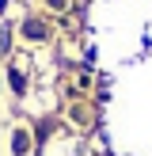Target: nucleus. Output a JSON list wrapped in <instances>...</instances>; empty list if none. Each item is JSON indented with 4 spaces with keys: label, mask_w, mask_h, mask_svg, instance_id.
Returning a JSON list of instances; mask_svg holds the SVG:
<instances>
[{
    "label": "nucleus",
    "mask_w": 152,
    "mask_h": 156,
    "mask_svg": "<svg viewBox=\"0 0 152 156\" xmlns=\"http://www.w3.org/2000/svg\"><path fill=\"white\" fill-rule=\"evenodd\" d=\"M50 4H53V8H65V0H50Z\"/></svg>",
    "instance_id": "obj_4"
},
{
    "label": "nucleus",
    "mask_w": 152,
    "mask_h": 156,
    "mask_svg": "<svg viewBox=\"0 0 152 156\" xmlns=\"http://www.w3.org/2000/svg\"><path fill=\"white\" fill-rule=\"evenodd\" d=\"M27 149H30V137H27V129H15V133H12V152H15V156H23Z\"/></svg>",
    "instance_id": "obj_2"
},
{
    "label": "nucleus",
    "mask_w": 152,
    "mask_h": 156,
    "mask_svg": "<svg viewBox=\"0 0 152 156\" xmlns=\"http://www.w3.org/2000/svg\"><path fill=\"white\" fill-rule=\"evenodd\" d=\"M23 34H27V38H34V42H42V38L50 34V30H46V23H38V19H27V23H23Z\"/></svg>",
    "instance_id": "obj_1"
},
{
    "label": "nucleus",
    "mask_w": 152,
    "mask_h": 156,
    "mask_svg": "<svg viewBox=\"0 0 152 156\" xmlns=\"http://www.w3.org/2000/svg\"><path fill=\"white\" fill-rule=\"evenodd\" d=\"M12 88H15V91H23V88H27V80H23V73H15V69H12Z\"/></svg>",
    "instance_id": "obj_3"
}]
</instances>
